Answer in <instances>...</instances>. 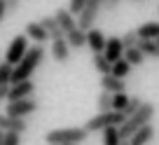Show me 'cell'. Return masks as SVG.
<instances>
[{"label":"cell","instance_id":"cell-1","mask_svg":"<svg viewBox=\"0 0 159 145\" xmlns=\"http://www.w3.org/2000/svg\"><path fill=\"white\" fill-rule=\"evenodd\" d=\"M42 59H45V47L35 42L33 47H28V52L24 54V59L12 68V82H10V84L21 82V80H30L33 73L38 70V66L42 63Z\"/></svg>","mask_w":159,"mask_h":145},{"label":"cell","instance_id":"cell-2","mask_svg":"<svg viewBox=\"0 0 159 145\" xmlns=\"http://www.w3.org/2000/svg\"><path fill=\"white\" fill-rule=\"evenodd\" d=\"M152 117H154V103H150V101H143L138 110H136L134 115H129L124 122H122V124L117 126L119 138H131V136H134L136 131L140 129V126L150 124V122H152Z\"/></svg>","mask_w":159,"mask_h":145},{"label":"cell","instance_id":"cell-3","mask_svg":"<svg viewBox=\"0 0 159 145\" xmlns=\"http://www.w3.org/2000/svg\"><path fill=\"white\" fill-rule=\"evenodd\" d=\"M87 136H89V131H87L84 126H70V129H52V131H47L45 140H47V145H52V143L66 145V143H82V140H87Z\"/></svg>","mask_w":159,"mask_h":145},{"label":"cell","instance_id":"cell-4","mask_svg":"<svg viewBox=\"0 0 159 145\" xmlns=\"http://www.w3.org/2000/svg\"><path fill=\"white\" fill-rule=\"evenodd\" d=\"M124 112H117V110H108V112H98V115H94L89 122L84 124V129L89 131H103L108 129V126H119L122 122H124Z\"/></svg>","mask_w":159,"mask_h":145},{"label":"cell","instance_id":"cell-5","mask_svg":"<svg viewBox=\"0 0 159 145\" xmlns=\"http://www.w3.org/2000/svg\"><path fill=\"white\" fill-rule=\"evenodd\" d=\"M101 2H103V0H87L84 7H82V12L77 14V28H82V30H89L91 28V24L98 19Z\"/></svg>","mask_w":159,"mask_h":145},{"label":"cell","instance_id":"cell-6","mask_svg":"<svg viewBox=\"0 0 159 145\" xmlns=\"http://www.w3.org/2000/svg\"><path fill=\"white\" fill-rule=\"evenodd\" d=\"M26 52H28V38H26V35H14V40L10 42V47H7V52H5V61L12 63V66H16L24 59Z\"/></svg>","mask_w":159,"mask_h":145},{"label":"cell","instance_id":"cell-7","mask_svg":"<svg viewBox=\"0 0 159 145\" xmlns=\"http://www.w3.org/2000/svg\"><path fill=\"white\" fill-rule=\"evenodd\" d=\"M35 110H38V101H35L33 96H28V98H21V101H10L5 112L12 115V117H28V115H33Z\"/></svg>","mask_w":159,"mask_h":145},{"label":"cell","instance_id":"cell-8","mask_svg":"<svg viewBox=\"0 0 159 145\" xmlns=\"http://www.w3.org/2000/svg\"><path fill=\"white\" fill-rule=\"evenodd\" d=\"M35 94V84L33 80H21L10 84V94H7V101H21V98H28V96Z\"/></svg>","mask_w":159,"mask_h":145},{"label":"cell","instance_id":"cell-9","mask_svg":"<svg viewBox=\"0 0 159 145\" xmlns=\"http://www.w3.org/2000/svg\"><path fill=\"white\" fill-rule=\"evenodd\" d=\"M103 56L110 61V63H115V61H119V59H122V56H124V45H122V38H117V35L108 38V40H105Z\"/></svg>","mask_w":159,"mask_h":145},{"label":"cell","instance_id":"cell-10","mask_svg":"<svg viewBox=\"0 0 159 145\" xmlns=\"http://www.w3.org/2000/svg\"><path fill=\"white\" fill-rule=\"evenodd\" d=\"M28 129V122L26 117H12V115H0V131H16V134H24Z\"/></svg>","mask_w":159,"mask_h":145},{"label":"cell","instance_id":"cell-11","mask_svg":"<svg viewBox=\"0 0 159 145\" xmlns=\"http://www.w3.org/2000/svg\"><path fill=\"white\" fill-rule=\"evenodd\" d=\"M52 59L59 61V63H66V61L70 59V47H68V42H66L63 35L52 40Z\"/></svg>","mask_w":159,"mask_h":145},{"label":"cell","instance_id":"cell-12","mask_svg":"<svg viewBox=\"0 0 159 145\" xmlns=\"http://www.w3.org/2000/svg\"><path fill=\"white\" fill-rule=\"evenodd\" d=\"M105 40H108V38H105L98 28H89L87 30V45H89V49L94 52V54H103Z\"/></svg>","mask_w":159,"mask_h":145},{"label":"cell","instance_id":"cell-13","mask_svg":"<svg viewBox=\"0 0 159 145\" xmlns=\"http://www.w3.org/2000/svg\"><path fill=\"white\" fill-rule=\"evenodd\" d=\"M56 21H59V26H61V30H63V35L66 33H70L73 28H77V19H75V14L68 10V7H61L59 12H56Z\"/></svg>","mask_w":159,"mask_h":145},{"label":"cell","instance_id":"cell-14","mask_svg":"<svg viewBox=\"0 0 159 145\" xmlns=\"http://www.w3.org/2000/svg\"><path fill=\"white\" fill-rule=\"evenodd\" d=\"M101 89L103 91H110V94H119V91H126V84L122 77H115L112 73L101 77Z\"/></svg>","mask_w":159,"mask_h":145},{"label":"cell","instance_id":"cell-15","mask_svg":"<svg viewBox=\"0 0 159 145\" xmlns=\"http://www.w3.org/2000/svg\"><path fill=\"white\" fill-rule=\"evenodd\" d=\"M24 35L28 38V40H35L38 45H42V42L49 40V33L40 26V21H30V24H26V33Z\"/></svg>","mask_w":159,"mask_h":145},{"label":"cell","instance_id":"cell-16","mask_svg":"<svg viewBox=\"0 0 159 145\" xmlns=\"http://www.w3.org/2000/svg\"><path fill=\"white\" fill-rule=\"evenodd\" d=\"M63 38H66L70 49H82V47L87 45V30H82V28H73L70 33H66Z\"/></svg>","mask_w":159,"mask_h":145},{"label":"cell","instance_id":"cell-17","mask_svg":"<svg viewBox=\"0 0 159 145\" xmlns=\"http://www.w3.org/2000/svg\"><path fill=\"white\" fill-rule=\"evenodd\" d=\"M140 40H157L159 38V21H145L143 26L136 28Z\"/></svg>","mask_w":159,"mask_h":145},{"label":"cell","instance_id":"cell-18","mask_svg":"<svg viewBox=\"0 0 159 145\" xmlns=\"http://www.w3.org/2000/svg\"><path fill=\"white\" fill-rule=\"evenodd\" d=\"M152 138H154V126L152 124H145V126H140L129 140H131V145H148Z\"/></svg>","mask_w":159,"mask_h":145},{"label":"cell","instance_id":"cell-19","mask_svg":"<svg viewBox=\"0 0 159 145\" xmlns=\"http://www.w3.org/2000/svg\"><path fill=\"white\" fill-rule=\"evenodd\" d=\"M40 26H42V28L49 33L52 40L63 35V30H61V26H59V21H56V16H42V19H40Z\"/></svg>","mask_w":159,"mask_h":145},{"label":"cell","instance_id":"cell-20","mask_svg":"<svg viewBox=\"0 0 159 145\" xmlns=\"http://www.w3.org/2000/svg\"><path fill=\"white\" fill-rule=\"evenodd\" d=\"M138 47L140 52L145 54V59H159V45H157V40H138Z\"/></svg>","mask_w":159,"mask_h":145},{"label":"cell","instance_id":"cell-21","mask_svg":"<svg viewBox=\"0 0 159 145\" xmlns=\"http://www.w3.org/2000/svg\"><path fill=\"white\" fill-rule=\"evenodd\" d=\"M131 68H134V66H131L129 61L122 56L119 61H115V63H112V75H115V77H122V80H124V77H129Z\"/></svg>","mask_w":159,"mask_h":145},{"label":"cell","instance_id":"cell-22","mask_svg":"<svg viewBox=\"0 0 159 145\" xmlns=\"http://www.w3.org/2000/svg\"><path fill=\"white\" fill-rule=\"evenodd\" d=\"M124 59L129 61L131 66H140L145 61V54L138 49V47H126V49H124Z\"/></svg>","mask_w":159,"mask_h":145},{"label":"cell","instance_id":"cell-23","mask_svg":"<svg viewBox=\"0 0 159 145\" xmlns=\"http://www.w3.org/2000/svg\"><path fill=\"white\" fill-rule=\"evenodd\" d=\"M101 134H103V145H119L122 143L117 126H108V129H103Z\"/></svg>","mask_w":159,"mask_h":145},{"label":"cell","instance_id":"cell-24","mask_svg":"<svg viewBox=\"0 0 159 145\" xmlns=\"http://www.w3.org/2000/svg\"><path fill=\"white\" fill-rule=\"evenodd\" d=\"M94 68L98 70L101 75H108V73H112V63H110V61L105 59L103 54H94Z\"/></svg>","mask_w":159,"mask_h":145},{"label":"cell","instance_id":"cell-25","mask_svg":"<svg viewBox=\"0 0 159 145\" xmlns=\"http://www.w3.org/2000/svg\"><path fill=\"white\" fill-rule=\"evenodd\" d=\"M129 98L131 96H126V91H119V94H112V110H117V112H122L129 105Z\"/></svg>","mask_w":159,"mask_h":145},{"label":"cell","instance_id":"cell-26","mask_svg":"<svg viewBox=\"0 0 159 145\" xmlns=\"http://www.w3.org/2000/svg\"><path fill=\"white\" fill-rule=\"evenodd\" d=\"M112 110V94L110 91H101L98 94V112Z\"/></svg>","mask_w":159,"mask_h":145},{"label":"cell","instance_id":"cell-27","mask_svg":"<svg viewBox=\"0 0 159 145\" xmlns=\"http://www.w3.org/2000/svg\"><path fill=\"white\" fill-rule=\"evenodd\" d=\"M12 68H14V66L7 63V61L0 63V84H10L12 82Z\"/></svg>","mask_w":159,"mask_h":145},{"label":"cell","instance_id":"cell-28","mask_svg":"<svg viewBox=\"0 0 159 145\" xmlns=\"http://www.w3.org/2000/svg\"><path fill=\"white\" fill-rule=\"evenodd\" d=\"M138 40H140V38H138L136 30H126V33L122 35V45H124V49H126V47H136Z\"/></svg>","mask_w":159,"mask_h":145},{"label":"cell","instance_id":"cell-29","mask_svg":"<svg viewBox=\"0 0 159 145\" xmlns=\"http://www.w3.org/2000/svg\"><path fill=\"white\" fill-rule=\"evenodd\" d=\"M140 103H143V98H140V96H131V98H129V105H126L124 110H122V112H124V117L134 115V112L140 108Z\"/></svg>","mask_w":159,"mask_h":145},{"label":"cell","instance_id":"cell-30","mask_svg":"<svg viewBox=\"0 0 159 145\" xmlns=\"http://www.w3.org/2000/svg\"><path fill=\"white\" fill-rule=\"evenodd\" d=\"M5 145H21V134H16V131H5Z\"/></svg>","mask_w":159,"mask_h":145},{"label":"cell","instance_id":"cell-31","mask_svg":"<svg viewBox=\"0 0 159 145\" xmlns=\"http://www.w3.org/2000/svg\"><path fill=\"white\" fill-rule=\"evenodd\" d=\"M84 2H87V0H70L68 10L73 12V14H80V12H82V7H84Z\"/></svg>","mask_w":159,"mask_h":145},{"label":"cell","instance_id":"cell-32","mask_svg":"<svg viewBox=\"0 0 159 145\" xmlns=\"http://www.w3.org/2000/svg\"><path fill=\"white\" fill-rule=\"evenodd\" d=\"M117 5H119V0H103V2H101V10L112 12V10H117Z\"/></svg>","mask_w":159,"mask_h":145},{"label":"cell","instance_id":"cell-33","mask_svg":"<svg viewBox=\"0 0 159 145\" xmlns=\"http://www.w3.org/2000/svg\"><path fill=\"white\" fill-rule=\"evenodd\" d=\"M7 94H10V84H0V103L7 98Z\"/></svg>","mask_w":159,"mask_h":145},{"label":"cell","instance_id":"cell-34","mask_svg":"<svg viewBox=\"0 0 159 145\" xmlns=\"http://www.w3.org/2000/svg\"><path fill=\"white\" fill-rule=\"evenodd\" d=\"M21 0H5V5H7V12H14L16 7H19Z\"/></svg>","mask_w":159,"mask_h":145},{"label":"cell","instance_id":"cell-35","mask_svg":"<svg viewBox=\"0 0 159 145\" xmlns=\"http://www.w3.org/2000/svg\"><path fill=\"white\" fill-rule=\"evenodd\" d=\"M5 14H7V5H5V0H0V24L5 19Z\"/></svg>","mask_w":159,"mask_h":145},{"label":"cell","instance_id":"cell-36","mask_svg":"<svg viewBox=\"0 0 159 145\" xmlns=\"http://www.w3.org/2000/svg\"><path fill=\"white\" fill-rule=\"evenodd\" d=\"M0 145H5V131H0Z\"/></svg>","mask_w":159,"mask_h":145},{"label":"cell","instance_id":"cell-37","mask_svg":"<svg viewBox=\"0 0 159 145\" xmlns=\"http://www.w3.org/2000/svg\"><path fill=\"white\" fill-rule=\"evenodd\" d=\"M119 145H131V140L129 138H122V143H119Z\"/></svg>","mask_w":159,"mask_h":145},{"label":"cell","instance_id":"cell-38","mask_svg":"<svg viewBox=\"0 0 159 145\" xmlns=\"http://www.w3.org/2000/svg\"><path fill=\"white\" fill-rule=\"evenodd\" d=\"M66 145H80V143H66Z\"/></svg>","mask_w":159,"mask_h":145},{"label":"cell","instance_id":"cell-39","mask_svg":"<svg viewBox=\"0 0 159 145\" xmlns=\"http://www.w3.org/2000/svg\"><path fill=\"white\" fill-rule=\"evenodd\" d=\"M52 145H59V143H52Z\"/></svg>","mask_w":159,"mask_h":145},{"label":"cell","instance_id":"cell-40","mask_svg":"<svg viewBox=\"0 0 159 145\" xmlns=\"http://www.w3.org/2000/svg\"><path fill=\"white\" fill-rule=\"evenodd\" d=\"M157 45H159V38H157Z\"/></svg>","mask_w":159,"mask_h":145},{"label":"cell","instance_id":"cell-41","mask_svg":"<svg viewBox=\"0 0 159 145\" xmlns=\"http://www.w3.org/2000/svg\"><path fill=\"white\" fill-rule=\"evenodd\" d=\"M136 2H138V0H136Z\"/></svg>","mask_w":159,"mask_h":145}]
</instances>
